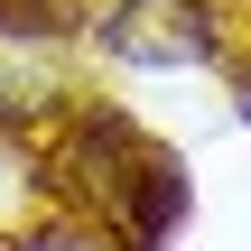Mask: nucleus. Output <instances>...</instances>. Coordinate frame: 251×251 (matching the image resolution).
<instances>
[{
  "instance_id": "1",
  "label": "nucleus",
  "mask_w": 251,
  "mask_h": 251,
  "mask_svg": "<svg viewBox=\"0 0 251 251\" xmlns=\"http://www.w3.org/2000/svg\"><path fill=\"white\" fill-rule=\"evenodd\" d=\"M102 47L130 56V65H205L214 56V19H205V0H121Z\"/></svg>"
},
{
  "instance_id": "2",
  "label": "nucleus",
  "mask_w": 251,
  "mask_h": 251,
  "mask_svg": "<svg viewBox=\"0 0 251 251\" xmlns=\"http://www.w3.org/2000/svg\"><path fill=\"white\" fill-rule=\"evenodd\" d=\"M19 251H93V242H19Z\"/></svg>"
}]
</instances>
